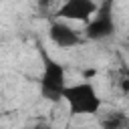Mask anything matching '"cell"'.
I'll use <instances>...</instances> for the list:
<instances>
[{
    "instance_id": "cell-4",
    "label": "cell",
    "mask_w": 129,
    "mask_h": 129,
    "mask_svg": "<svg viewBox=\"0 0 129 129\" xmlns=\"http://www.w3.org/2000/svg\"><path fill=\"white\" fill-rule=\"evenodd\" d=\"M97 6L99 4H95L91 0H69L58 8L56 16H60V20H77V22L87 24L93 18V14L97 12Z\"/></svg>"
},
{
    "instance_id": "cell-7",
    "label": "cell",
    "mask_w": 129,
    "mask_h": 129,
    "mask_svg": "<svg viewBox=\"0 0 129 129\" xmlns=\"http://www.w3.org/2000/svg\"><path fill=\"white\" fill-rule=\"evenodd\" d=\"M26 129H54L50 123H44V121H38V123H32V125H28Z\"/></svg>"
},
{
    "instance_id": "cell-3",
    "label": "cell",
    "mask_w": 129,
    "mask_h": 129,
    "mask_svg": "<svg viewBox=\"0 0 129 129\" xmlns=\"http://www.w3.org/2000/svg\"><path fill=\"white\" fill-rule=\"evenodd\" d=\"M115 34V18H113V4L101 2L97 12L85 26V36L89 40H105Z\"/></svg>"
},
{
    "instance_id": "cell-6",
    "label": "cell",
    "mask_w": 129,
    "mask_h": 129,
    "mask_svg": "<svg viewBox=\"0 0 129 129\" xmlns=\"http://www.w3.org/2000/svg\"><path fill=\"white\" fill-rule=\"evenodd\" d=\"M101 127L103 129H129V115L123 111H107L101 117Z\"/></svg>"
},
{
    "instance_id": "cell-1",
    "label": "cell",
    "mask_w": 129,
    "mask_h": 129,
    "mask_svg": "<svg viewBox=\"0 0 129 129\" xmlns=\"http://www.w3.org/2000/svg\"><path fill=\"white\" fill-rule=\"evenodd\" d=\"M42 56V75H40V95L42 99L50 103L62 101L64 89H67V69L58 60L46 54L44 48H40Z\"/></svg>"
},
{
    "instance_id": "cell-5",
    "label": "cell",
    "mask_w": 129,
    "mask_h": 129,
    "mask_svg": "<svg viewBox=\"0 0 129 129\" xmlns=\"http://www.w3.org/2000/svg\"><path fill=\"white\" fill-rule=\"evenodd\" d=\"M48 38L56 46H60V48H73V46H79L83 42V36L73 26H69L64 20L50 22V26H48Z\"/></svg>"
},
{
    "instance_id": "cell-2",
    "label": "cell",
    "mask_w": 129,
    "mask_h": 129,
    "mask_svg": "<svg viewBox=\"0 0 129 129\" xmlns=\"http://www.w3.org/2000/svg\"><path fill=\"white\" fill-rule=\"evenodd\" d=\"M62 99L69 105L71 115H97L101 111V105H103L97 89L89 81L67 85Z\"/></svg>"
},
{
    "instance_id": "cell-8",
    "label": "cell",
    "mask_w": 129,
    "mask_h": 129,
    "mask_svg": "<svg viewBox=\"0 0 129 129\" xmlns=\"http://www.w3.org/2000/svg\"><path fill=\"white\" fill-rule=\"evenodd\" d=\"M127 95H129V93H127Z\"/></svg>"
}]
</instances>
